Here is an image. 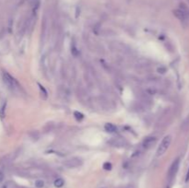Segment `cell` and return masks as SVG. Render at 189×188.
<instances>
[{
  "label": "cell",
  "instance_id": "1",
  "mask_svg": "<svg viewBox=\"0 0 189 188\" xmlns=\"http://www.w3.org/2000/svg\"><path fill=\"white\" fill-rule=\"evenodd\" d=\"M3 81L6 86L11 90H17L18 89H20V85H18V81L7 72L3 73Z\"/></svg>",
  "mask_w": 189,
  "mask_h": 188
},
{
  "label": "cell",
  "instance_id": "2",
  "mask_svg": "<svg viewBox=\"0 0 189 188\" xmlns=\"http://www.w3.org/2000/svg\"><path fill=\"white\" fill-rule=\"evenodd\" d=\"M172 143V136L168 135L166 136H164V139H162V141L161 142L160 146L158 147V149H157V157H161L164 154L167 149L169 148L170 145H171Z\"/></svg>",
  "mask_w": 189,
  "mask_h": 188
},
{
  "label": "cell",
  "instance_id": "3",
  "mask_svg": "<svg viewBox=\"0 0 189 188\" xmlns=\"http://www.w3.org/2000/svg\"><path fill=\"white\" fill-rule=\"evenodd\" d=\"M179 164H180V160L179 159H176L170 167L169 171H168V180L170 182H172L174 177L176 176V173L178 172V169H179Z\"/></svg>",
  "mask_w": 189,
  "mask_h": 188
},
{
  "label": "cell",
  "instance_id": "4",
  "mask_svg": "<svg viewBox=\"0 0 189 188\" xmlns=\"http://www.w3.org/2000/svg\"><path fill=\"white\" fill-rule=\"evenodd\" d=\"M83 163V160H81L80 158H78V157H73L71 159H68L64 162V165L69 169H73V168H77L81 166Z\"/></svg>",
  "mask_w": 189,
  "mask_h": 188
},
{
  "label": "cell",
  "instance_id": "5",
  "mask_svg": "<svg viewBox=\"0 0 189 188\" xmlns=\"http://www.w3.org/2000/svg\"><path fill=\"white\" fill-rule=\"evenodd\" d=\"M173 13H174V16L177 18L179 20H181L182 22L186 21L187 15H186V13H185L184 10H182V9H175L173 11Z\"/></svg>",
  "mask_w": 189,
  "mask_h": 188
},
{
  "label": "cell",
  "instance_id": "6",
  "mask_svg": "<svg viewBox=\"0 0 189 188\" xmlns=\"http://www.w3.org/2000/svg\"><path fill=\"white\" fill-rule=\"evenodd\" d=\"M156 142V139L153 136H148L143 141V146L145 148H149L152 147Z\"/></svg>",
  "mask_w": 189,
  "mask_h": 188
},
{
  "label": "cell",
  "instance_id": "7",
  "mask_svg": "<svg viewBox=\"0 0 189 188\" xmlns=\"http://www.w3.org/2000/svg\"><path fill=\"white\" fill-rule=\"evenodd\" d=\"M109 143L111 144L112 146H113V147H123V146H125V142L123 139H121L120 137H119V139H113Z\"/></svg>",
  "mask_w": 189,
  "mask_h": 188
},
{
  "label": "cell",
  "instance_id": "8",
  "mask_svg": "<svg viewBox=\"0 0 189 188\" xmlns=\"http://www.w3.org/2000/svg\"><path fill=\"white\" fill-rule=\"evenodd\" d=\"M104 129H105L106 132H108V133H113V132H115V131H116V127L115 124H113L107 123L104 125Z\"/></svg>",
  "mask_w": 189,
  "mask_h": 188
},
{
  "label": "cell",
  "instance_id": "9",
  "mask_svg": "<svg viewBox=\"0 0 189 188\" xmlns=\"http://www.w3.org/2000/svg\"><path fill=\"white\" fill-rule=\"evenodd\" d=\"M64 184H65V181L63 180L62 178H57V179H56V180L55 181V183H54L55 186L57 187V188L62 187L63 185H64Z\"/></svg>",
  "mask_w": 189,
  "mask_h": 188
},
{
  "label": "cell",
  "instance_id": "10",
  "mask_svg": "<svg viewBox=\"0 0 189 188\" xmlns=\"http://www.w3.org/2000/svg\"><path fill=\"white\" fill-rule=\"evenodd\" d=\"M29 135L30 136V137L33 140H38V139L40 137V135H39V133L37 132V131H30V132L29 133Z\"/></svg>",
  "mask_w": 189,
  "mask_h": 188
},
{
  "label": "cell",
  "instance_id": "11",
  "mask_svg": "<svg viewBox=\"0 0 189 188\" xmlns=\"http://www.w3.org/2000/svg\"><path fill=\"white\" fill-rule=\"evenodd\" d=\"M6 107H7V102H4L3 105L1 106V109H0V117H1V119H4V117L6 115V114H5Z\"/></svg>",
  "mask_w": 189,
  "mask_h": 188
},
{
  "label": "cell",
  "instance_id": "12",
  "mask_svg": "<svg viewBox=\"0 0 189 188\" xmlns=\"http://www.w3.org/2000/svg\"><path fill=\"white\" fill-rule=\"evenodd\" d=\"M29 2L30 4V6L33 8H38L39 7V4H40V0H29Z\"/></svg>",
  "mask_w": 189,
  "mask_h": 188
},
{
  "label": "cell",
  "instance_id": "13",
  "mask_svg": "<svg viewBox=\"0 0 189 188\" xmlns=\"http://www.w3.org/2000/svg\"><path fill=\"white\" fill-rule=\"evenodd\" d=\"M74 116H75L76 119H77V120H82V119L84 118V114H81V112H74Z\"/></svg>",
  "mask_w": 189,
  "mask_h": 188
},
{
  "label": "cell",
  "instance_id": "14",
  "mask_svg": "<svg viewBox=\"0 0 189 188\" xmlns=\"http://www.w3.org/2000/svg\"><path fill=\"white\" fill-rule=\"evenodd\" d=\"M35 186L37 188H42L43 186H45V182H43L42 180H37L35 182Z\"/></svg>",
  "mask_w": 189,
  "mask_h": 188
},
{
  "label": "cell",
  "instance_id": "15",
  "mask_svg": "<svg viewBox=\"0 0 189 188\" xmlns=\"http://www.w3.org/2000/svg\"><path fill=\"white\" fill-rule=\"evenodd\" d=\"M103 169L106 171H111L112 170V164L110 163V162H105V163L103 164Z\"/></svg>",
  "mask_w": 189,
  "mask_h": 188
},
{
  "label": "cell",
  "instance_id": "16",
  "mask_svg": "<svg viewBox=\"0 0 189 188\" xmlns=\"http://www.w3.org/2000/svg\"><path fill=\"white\" fill-rule=\"evenodd\" d=\"M38 86H39L41 91H42V92H43V95H45V98H46V97H47V91L45 90V88H43V86H42L41 84H38Z\"/></svg>",
  "mask_w": 189,
  "mask_h": 188
},
{
  "label": "cell",
  "instance_id": "17",
  "mask_svg": "<svg viewBox=\"0 0 189 188\" xmlns=\"http://www.w3.org/2000/svg\"><path fill=\"white\" fill-rule=\"evenodd\" d=\"M158 71H159V73H161V71H162L161 73H164V72L166 71V69H165L164 67H159V68H158Z\"/></svg>",
  "mask_w": 189,
  "mask_h": 188
},
{
  "label": "cell",
  "instance_id": "18",
  "mask_svg": "<svg viewBox=\"0 0 189 188\" xmlns=\"http://www.w3.org/2000/svg\"><path fill=\"white\" fill-rule=\"evenodd\" d=\"M185 182L187 183V182H189V168H188V171L186 172V176H185Z\"/></svg>",
  "mask_w": 189,
  "mask_h": 188
},
{
  "label": "cell",
  "instance_id": "19",
  "mask_svg": "<svg viewBox=\"0 0 189 188\" xmlns=\"http://www.w3.org/2000/svg\"><path fill=\"white\" fill-rule=\"evenodd\" d=\"M4 180V173L2 172H0V182H2Z\"/></svg>",
  "mask_w": 189,
  "mask_h": 188
}]
</instances>
